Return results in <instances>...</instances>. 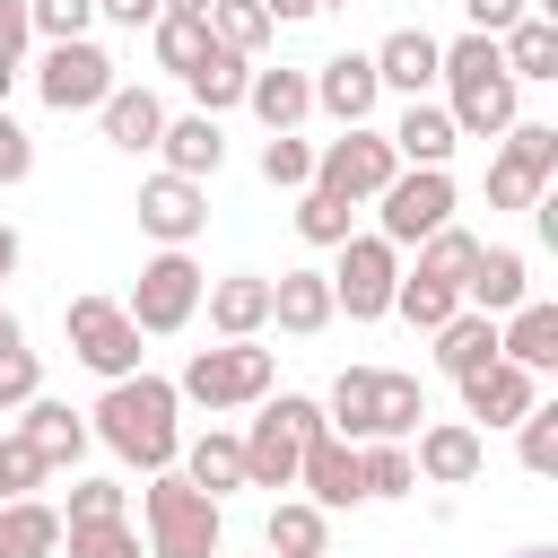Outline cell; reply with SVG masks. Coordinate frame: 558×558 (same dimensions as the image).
<instances>
[{
  "mask_svg": "<svg viewBox=\"0 0 558 558\" xmlns=\"http://www.w3.org/2000/svg\"><path fill=\"white\" fill-rule=\"evenodd\" d=\"M87 418H96L87 436H105V445H113L122 462H140V471H174V453H183V427H174L183 401H174V384L148 375V366L122 375V384H105V401H96Z\"/></svg>",
  "mask_w": 558,
  "mask_h": 558,
  "instance_id": "obj_1",
  "label": "cell"
},
{
  "mask_svg": "<svg viewBox=\"0 0 558 558\" xmlns=\"http://www.w3.org/2000/svg\"><path fill=\"white\" fill-rule=\"evenodd\" d=\"M436 78H445V113H453V140H506L523 113H514V78H506V61H497V44L488 35H462V44H445L436 52Z\"/></svg>",
  "mask_w": 558,
  "mask_h": 558,
  "instance_id": "obj_2",
  "label": "cell"
},
{
  "mask_svg": "<svg viewBox=\"0 0 558 558\" xmlns=\"http://www.w3.org/2000/svg\"><path fill=\"white\" fill-rule=\"evenodd\" d=\"M140 523H148V558H218V541H227V506L201 497L183 471H148Z\"/></svg>",
  "mask_w": 558,
  "mask_h": 558,
  "instance_id": "obj_3",
  "label": "cell"
},
{
  "mask_svg": "<svg viewBox=\"0 0 558 558\" xmlns=\"http://www.w3.org/2000/svg\"><path fill=\"white\" fill-rule=\"evenodd\" d=\"M279 384V357L262 340H218V349H192V366L174 375V401H201V410H262Z\"/></svg>",
  "mask_w": 558,
  "mask_h": 558,
  "instance_id": "obj_4",
  "label": "cell"
},
{
  "mask_svg": "<svg viewBox=\"0 0 558 558\" xmlns=\"http://www.w3.org/2000/svg\"><path fill=\"white\" fill-rule=\"evenodd\" d=\"M305 436H323V401L305 392H270L253 436H244V488H296V453Z\"/></svg>",
  "mask_w": 558,
  "mask_h": 558,
  "instance_id": "obj_5",
  "label": "cell"
},
{
  "mask_svg": "<svg viewBox=\"0 0 558 558\" xmlns=\"http://www.w3.org/2000/svg\"><path fill=\"white\" fill-rule=\"evenodd\" d=\"M201 288H209V279H201V262L157 244V253L140 262V279H131V296H122V314L140 323V340H166V331H183V323L201 314Z\"/></svg>",
  "mask_w": 558,
  "mask_h": 558,
  "instance_id": "obj_6",
  "label": "cell"
},
{
  "mask_svg": "<svg viewBox=\"0 0 558 558\" xmlns=\"http://www.w3.org/2000/svg\"><path fill=\"white\" fill-rule=\"evenodd\" d=\"M375 235L392 244V253H410V244H427L436 227H453V174L445 166H401L384 192H375Z\"/></svg>",
  "mask_w": 558,
  "mask_h": 558,
  "instance_id": "obj_7",
  "label": "cell"
},
{
  "mask_svg": "<svg viewBox=\"0 0 558 558\" xmlns=\"http://www.w3.org/2000/svg\"><path fill=\"white\" fill-rule=\"evenodd\" d=\"M323 279H331V314H349V323H384V314H392V288H401V253H392L384 235H349L340 262H331Z\"/></svg>",
  "mask_w": 558,
  "mask_h": 558,
  "instance_id": "obj_8",
  "label": "cell"
},
{
  "mask_svg": "<svg viewBox=\"0 0 558 558\" xmlns=\"http://www.w3.org/2000/svg\"><path fill=\"white\" fill-rule=\"evenodd\" d=\"M61 331H70V357H78L87 375H105V384L140 375V323H131L113 296H70Z\"/></svg>",
  "mask_w": 558,
  "mask_h": 558,
  "instance_id": "obj_9",
  "label": "cell"
},
{
  "mask_svg": "<svg viewBox=\"0 0 558 558\" xmlns=\"http://www.w3.org/2000/svg\"><path fill=\"white\" fill-rule=\"evenodd\" d=\"M122 78H113V52L105 44H44V61H35V96L52 105V113H96L105 96H113Z\"/></svg>",
  "mask_w": 558,
  "mask_h": 558,
  "instance_id": "obj_10",
  "label": "cell"
},
{
  "mask_svg": "<svg viewBox=\"0 0 558 558\" xmlns=\"http://www.w3.org/2000/svg\"><path fill=\"white\" fill-rule=\"evenodd\" d=\"M558 174V131L549 122H514L488 157V209H532Z\"/></svg>",
  "mask_w": 558,
  "mask_h": 558,
  "instance_id": "obj_11",
  "label": "cell"
},
{
  "mask_svg": "<svg viewBox=\"0 0 558 558\" xmlns=\"http://www.w3.org/2000/svg\"><path fill=\"white\" fill-rule=\"evenodd\" d=\"M392 174H401V157H392V140H384V131H366V122H357V131H340V140L314 157V192H331V201H349V209H357V201H375Z\"/></svg>",
  "mask_w": 558,
  "mask_h": 558,
  "instance_id": "obj_12",
  "label": "cell"
},
{
  "mask_svg": "<svg viewBox=\"0 0 558 558\" xmlns=\"http://www.w3.org/2000/svg\"><path fill=\"white\" fill-rule=\"evenodd\" d=\"M140 227H148L166 253H192V235L209 227V183H183V174H148V183H140Z\"/></svg>",
  "mask_w": 558,
  "mask_h": 558,
  "instance_id": "obj_13",
  "label": "cell"
},
{
  "mask_svg": "<svg viewBox=\"0 0 558 558\" xmlns=\"http://www.w3.org/2000/svg\"><path fill=\"white\" fill-rule=\"evenodd\" d=\"M523 296H532V262H523L514 244H480V253H471V270H462V314L506 323Z\"/></svg>",
  "mask_w": 558,
  "mask_h": 558,
  "instance_id": "obj_14",
  "label": "cell"
},
{
  "mask_svg": "<svg viewBox=\"0 0 558 558\" xmlns=\"http://www.w3.org/2000/svg\"><path fill=\"white\" fill-rule=\"evenodd\" d=\"M296 488H305V506H323V514H340V506H366V488H357V445L349 436H305V453H296Z\"/></svg>",
  "mask_w": 558,
  "mask_h": 558,
  "instance_id": "obj_15",
  "label": "cell"
},
{
  "mask_svg": "<svg viewBox=\"0 0 558 558\" xmlns=\"http://www.w3.org/2000/svg\"><path fill=\"white\" fill-rule=\"evenodd\" d=\"M532 401H541V375H523L506 357H488L480 375H462V427H514Z\"/></svg>",
  "mask_w": 558,
  "mask_h": 558,
  "instance_id": "obj_16",
  "label": "cell"
},
{
  "mask_svg": "<svg viewBox=\"0 0 558 558\" xmlns=\"http://www.w3.org/2000/svg\"><path fill=\"white\" fill-rule=\"evenodd\" d=\"M480 462H488L480 427H462V418H427V427H418L410 471H418L427 488H471V480H480Z\"/></svg>",
  "mask_w": 558,
  "mask_h": 558,
  "instance_id": "obj_17",
  "label": "cell"
},
{
  "mask_svg": "<svg viewBox=\"0 0 558 558\" xmlns=\"http://www.w3.org/2000/svg\"><path fill=\"white\" fill-rule=\"evenodd\" d=\"M305 78H314V113H331L340 131H357V122L375 113V96H384L366 52H331V61H323V70H305Z\"/></svg>",
  "mask_w": 558,
  "mask_h": 558,
  "instance_id": "obj_18",
  "label": "cell"
},
{
  "mask_svg": "<svg viewBox=\"0 0 558 558\" xmlns=\"http://www.w3.org/2000/svg\"><path fill=\"white\" fill-rule=\"evenodd\" d=\"M17 445H26L44 471H70V462L87 453V410H70V401L35 392V401H26V418H17Z\"/></svg>",
  "mask_w": 558,
  "mask_h": 558,
  "instance_id": "obj_19",
  "label": "cell"
},
{
  "mask_svg": "<svg viewBox=\"0 0 558 558\" xmlns=\"http://www.w3.org/2000/svg\"><path fill=\"white\" fill-rule=\"evenodd\" d=\"M436 52H445V44H436L427 26H392V35H384L366 61H375V87H401V96L418 105V96L436 87Z\"/></svg>",
  "mask_w": 558,
  "mask_h": 558,
  "instance_id": "obj_20",
  "label": "cell"
},
{
  "mask_svg": "<svg viewBox=\"0 0 558 558\" xmlns=\"http://www.w3.org/2000/svg\"><path fill=\"white\" fill-rule=\"evenodd\" d=\"M201 305H209V331H218V340H253V331L270 323V279H262V270H227V279L201 288Z\"/></svg>",
  "mask_w": 558,
  "mask_h": 558,
  "instance_id": "obj_21",
  "label": "cell"
},
{
  "mask_svg": "<svg viewBox=\"0 0 558 558\" xmlns=\"http://www.w3.org/2000/svg\"><path fill=\"white\" fill-rule=\"evenodd\" d=\"M157 157H166V174H183V183H209V174L227 166V131H218L209 113H166V140H157Z\"/></svg>",
  "mask_w": 558,
  "mask_h": 558,
  "instance_id": "obj_22",
  "label": "cell"
},
{
  "mask_svg": "<svg viewBox=\"0 0 558 558\" xmlns=\"http://www.w3.org/2000/svg\"><path fill=\"white\" fill-rule=\"evenodd\" d=\"M497 357H506V366H523V375H549V366H558V305L523 296V305L497 323Z\"/></svg>",
  "mask_w": 558,
  "mask_h": 558,
  "instance_id": "obj_23",
  "label": "cell"
},
{
  "mask_svg": "<svg viewBox=\"0 0 558 558\" xmlns=\"http://www.w3.org/2000/svg\"><path fill=\"white\" fill-rule=\"evenodd\" d=\"M96 122H105V140H113L122 157H140V148L166 140V96H157V87H113V96L96 105Z\"/></svg>",
  "mask_w": 558,
  "mask_h": 558,
  "instance_id": "obj_24",
  "label": "cell"
},
{
  "mask_svg": "<svg viewBox=\"0 0 558 558\" xmlns=\"http://www.w3.org/2000/svg\"><path fill=\"white\" fill-rule=\"evenodd\" d=\"M244 105H253L262 131H296V122L314 113V78L288 70V61H279V70H253V78H244Z\"/></svg>",
  "mask_w": 558,
  "mask_h": 558,
  "instance_id": "obj_25",
  "label": "cell"
},
{
  "mask_svg": "<svg viewBox=\"0 0 558 558\" xmlns=\"http://www.w3.org/2000/svg\"><path fill=\"white\" fill-rule=\"evenodd\" d=\"M174 462H183V480H192L201 497H218V506H227V497L244 488V436H227V427H209V436H192V445H183Z\"/></svg>",
  "mask_w": 558,
  "mask_h": 558,
  "instance_id": "obj_26",
  "label": "cell"
},
{
  "mask_svg": "<svg viewBox=\"0 0 558 558\" xmlns=\"http://www.w3.org/2000/svg\"><path fill=\"white\" fill-rule=\"evenodd\" d=\"M270 323L296 331V340H314V331L331 323V279H323V270H279V279H270Z\"/></svg>",
  "mask_w": 558,
  "mask_h": 558,
  "instance_id": "obj_27",
  "label": "cell"
},
{
  "mask_svg": "<svg viewBox=\"0 0 558 558\" xmlns=\"http://www.w3.org/2000/svg\"><path fill=\"white\" fill-rule=\"evenodd\" d=\"M384 140H392L401 166H445V157H453V113L418 96V105H401V122H392Z\"/></svg>",
  "mask_w": 558,
  "mask_h": 558,
  "instance_id": "obj_28",
  "label": "cell"
},
{
  "mask_svg": "<svg viewBox=\"0 0 558 558\" xmlns=\"http://www.w3.org/2000/svg\"><path fill=\"white\" fill-rule=\"evenodd\" d=\"M262 549H270V558H323V549H331V514L305 506V497H279L270 523H262Z\"/></svg>",
  "mask_w": 558,
  "mask_h": 558,
  "instance_id": "obj_29",
  "label": "cell"
},
{
  "mask_svg": "<svg viewBox=\"0 0 558 558\" xmlns=\"http://www.w3.org/2000/svg\"><path fill=\"white\" fill-rule=\"evenodd\" d=\"M244 78H253V61H244V52H227V44L209 35V52H201V70L183 78V87H192V113H209V122H218L227 105H244Z\"/></svg>",
  "mask_w": 558,
  "mask_h": 558,
  "instance_id": "obj_30",
  "label": "cell"
},
{
  "mask_svg": "<svg viewBox=\"0 0 558 558\" xmlns=\"http://www.w3.org/2000/svg\"><path fill=\"white\" fill-rule=\"evenodd\" d=\"M497 61H506L514 87H523V78H558V26H549V17H514V26L497 35Z\"/></svg>",
  "mask_w": 558,
  "mask_h": 558,
  "instance_id": "obj_31",
  "label": "cell"
},
{
  "mask_svg": "<svg viewBox=\"0 0 558 558\" xmlns=\"http://www.w3.org/2000/svg\"><path fill=\"white\" fill-rule=\"evenodd\" d=\"M52 549H61V506H44V497L0 506V558H52Z\"/></svg>",
  "mask_w": 558,
  "mask_h": 558,
  "instance_id": "obj_32",
  "label": "cell"
},
{
  "mask_svg": "<svg viewBox=\"0 0 558 558\" xmlns=\"http://www.w3.org/2000/svg\"><path fill=\"white\" fill-rule=\"evenodd\" d=\"M392 314H401V323H418V331H445V323L462 314V288H453V279H427V270H401Z\"/></svg>",
  "mask_w": 558,
  "mask_h": 558,
  "instance_id": "obj_33",
  "label": "cell"
},
{
  "mask_svg": "<svg viewBox=\"0 0 558 558\" xmlns=\"http://www.w3.org/2000/svg\"><path fill=\"white\" fill-rule=\"evenodd\" d=\"M488 357H497V323H488V314H453V323L436 331V366H445L453 384H462V375H480Z\"/></svg>",
  "mask_w": 558,
  "mask_h": 558,
  "instance_id": "obj_34",
  "label": "cell"
},
{
  "mask_svg": "<svg viewBox=\"0 0 558 558\" xmlns=\"http://www.w3.org/2000/svg\"><path fill=\"white\" fill-rule=\"evenodd\" d=\"M148 52H157V70L192 78L201 52H209V17H157V26H148Z\"/></svg>",
  "mask_w": 558,
  "mask_h": 558,
  "instance_id": "obj_35",
  "label": "cell"
},
{
  "mask_svg": "<svg viewBox=\"0 0 558 558\" xmlns=\"http://www.w3.org/2000/svg\"><path fill=\"white\" fill-rule=\"evenodd\" d=\"M357 488H366V497H410V488H418V471H410V445H392V436L357 445Z\"/></svg>",
  "mask_w": 558,
  "mask_h": 558,
  "instance_id": "obj_36",
  "label": "cell"
},
{
  "mask_svg": "<svg viewBox=\"0 0 558 558\" xmlns=\"http://www.w3.org/2000/svg\"><path fill=\"white\" fill-rule=\"evenodd\" d=\"M87 523H131V497H122V480H70L61 532H87Z\"/></svg>",
  "mask_w": 558,
  "mask_h": 558,
  "instance_id": "obj_37",
  "label": "cell"
},
{
  "mask_svg": "<svg viewBox=\"0 0 558 558\" xmlns=\"http://www.w3.org/2000/svg\"><path fill=\"white\" fill-rule=\"evenodd\" d=\"M209 35H218L227 52H244V61H253L279 26H270V9H262V0H218V9H209Z\"/></svg>",
  "mask_w": 558,
  "mask_h": 558,
  "instance_id": "obj_38",
  "label": "cell"
},
{
  "mask_svg": "<svg viewBox=\"0 0 558 558\" xmlns=\"http://www.w3.org/2000/svg\"><path fill=\"white\" fill-rule=\"evenodd\" d=\"M296 235H305V244H331V253H340V244H349V235H357V209H349V201H331V192H314V183H305V201H296Z\"/></svg>",
  "mask_w": 558,
  "mask_h": 558,
  "instance_id": "obj_39",
  "label": "cell"
},
{
  "mask_svg": "<svg viewBox=\"0 0 558 558\" xmlns=\"http://www.w3.org/2000/svg\"><path fill=\"white\" fill-rule=\"evenodd\" d=\"M262 183L305 192V183H314V148H305L296 131H270V140H262Z\"/></svg>",
  "mask_w": 558,
  "mask_h": 558,
  "instance_id": "obj_40",
  "label": "cell"
},
{
  "mask_svg": "<svg viewBox=\"0 0 558 558\" xmlns=\"http://www.w3.org/2000/svg\"><path fill=\"white\" fill-rule=\"evenodd\" d=\"M26 26H35L44 44H78V35L96 26V0H26Z\"/></svg>",
  "mask_w": 558,
  "mask_h": 558,
  "instance_id": "obj_41",
  "label": "cell"
},
{
  "mask_svg": "<svg viewBox=\"0 0 558 558\" xmlns=\"http://www.w3.org/2000/svg\"><path fill=\"white\" fill-rule=\"evenodd\" d=\"M471 253H480V235H462V227H436V235L418 244V270H427V279H453V288H462Z\"/></svg>",
  "mask_w": 558,
  "mask_h": 558,
  "instance_id": "obj_42",
  "label": "cell"
},
{
  "mask_svg": "<svg viewBox=\"0 0 558 558\" xmlns=\"http://www.w3.org/2000/svg\"><path fill=\"white\" fill-rule=\"evenodd\" d=\"M514 427H523V471H532V480H549V471H558V410H549V401H532Z\"/></svg>",
  "mask_w": 558,
  "mask_h": 558,
  "instance_id": "obj_43",
  "label": "cell"
},
{
  "mask_svg": "<svg viewBox=\"0 0 558 558\" xmlns=\"http://www.w3.org/2000/svg\"><path fill=\"white\" fill-rule=\"evenodd\" d=\"M61 549H70V558H148L131 523H87V532H61Z\"/></svg>",
  "mask_w": 558,
  "mask_h": 558,
  "instance_id": "obj_44",
  "label": "cell"
},
{
  "mask_svg": "<svg viewBox=\"0 0 558 558\" xmlns=\"http://www.w3.org/2000/svg\"><path fill=\"white\" fill-rule=\"evenodd\" d=\"M44 480H52V471H44V462H35V453H26L17 436H0V506H17V497H35Z\"/></svg>",
  "mask_w": 558,
  "mask_h": 558,
  "instance_id": "obj_45",
  "label": "cell"
},
{
  "mask_svg": "<svg viewBox=\"0 0 558 558\" xmlns=\"http://www.w3.org/2000/svg\"><path fill=\"white\" fill-rule=\"evenodd\" d=\"M44 392V366H35V349H0V410H26Z\"/></svg>",
  "mask_w": 558,
  "mask_h": 558,
  "instance_id": "obj_46",
  "label": "cell"
},
{
  "mask_svg": "<svg viewBox=\"0 0 558 558\" xmlns=\"http://www.w3.org/2000/svg\"><path fill=\"white\" fill-rule=\"evenodd\" d=\"M26 174H35V140H26V122L0 105V192H9V183H26Z\"/></svg>",
  "mask_w": 558,
  "mask_h": 558,
  "instance_id": "obj_47",
  "label": "cell"
},
{
  "mask_svg": "<svg viewBox=\"0 0 558 558\" xmlns=\"http://www.w3.org/2000/svg\"><path fill=\"white\" fill-rule=\"evenodd\" d=\"M462 17H471V35H488V44H497L514 17H532V0H462Z\"/></svg>",
  "mask_w": 558,
  "mask_h": 558,
  "instance_id": "obj_48",
  "label": "cell"
},
{
  "mask_svg": "<svg viewBox=\"0 0 558 558\" xmlns=\"http://www.w3.org/2000/svg\"><path fill=\"white\" fill-rule=\"evenodd\" d=\"M96 17H105V26H131V35H148L166 9H157V0H96Z\"/></svg>",
  "mask_w": 558,
  "mask_h": 558,
  "instance_id": "obj_49",
  "label": "cell"
},
{
  "mask_svg": "<svg viewBox=\"0 0 558 558\" xmlns=\"http://www.w3.org/2000/svg\"><path fill=\"white\" fill-rule=\"evenodd\" d=\"M26 44H35V26H26V0H0V52L17 61Z\"/></svg>",
  "mask_w": 558,
  "mask_h": 558,
  "instance_id": "obj_50",
  "label": "cell"
},
{
  "mask_svg": "<svg viewBox=\"0 0 558 558\" xmlns=\"http://www.w3.org/2000/svg\"><path fill=\"white\" fill-rule=\"evenodd\" d=\"M270 9V26H296V17H323V0H262Z\"/></svg>",
  "mask_w": 558,
  "mask_h": 558,
  "instance_id": "obj_51",
  "label": "cell"
},
{
  "mask_svg": "<svg viewBox=\"0 0 558 558\" xmlns=\"http://www.w3.org/2000/svg\"><path fill=\"white\" fill-rule=\"evenodd\" d=\"M17 253H26V244H17V227L0 218V279H17Z\"/></svg>",
  "mask_w": 558,
  "mask_h": 558,
  "instance_id": "obj_52",
  "label": "cell"
},
{
  "mask_svg": "<svg viewBox=\"0 0 558 558\" xmlns=\"http://www.w3.org/2000/svg\"><path fill=\"white\" fill-rule=\"evenodd\" d=\"M157 9H166V17H209L218 0H157Z\"/></svg>",
  "mask_w": 558,
  "mask_h": 558,
  "instance_id": "obj_53",
  "label": "cell"
},
{
  "mask_svg": "<svg viewBox=\"0 0 558 558\" xmlns=\"http://www.w3.org/2000/svg\"><path fill=\"white\" fill-rule=\"evenodd\" d=\"M0 349H26V323H17L9 305H0Z\"/></svg>",
  "mask_w": 558,
  "mask_h": 558,
  "instance_id": "obj_54",
  "label": "cell"
},
{
  "mask_svg": "<svg viewBox=\"0 0 558 558\" xmlns=\"http://www.w3.org/2000/svg\"><path fill=\"white\" fill-rule=\"evenodd\" d=\"M9 87H17V61H9V52H0V105H9Z\"/></svg>",
  "mask_w": 558,
  "mask_h": 558,
  "instance_id": "obj_55",
  "label": "cell"
},
{
  "mask_svg": "<svg viewBox=\"0 0 558 558\" xmlns=\"http://www.w3.org/2000/svg\"><path fill=\"white\" fill-rule=\"evenodd\" d=\"M514 558H549V549H514Z\"/></svg>",
  "mask_w": 558,
  "mask_h": 558,
  "instance_id": "obj_56",
  "label": "cell"
},
{
  "mask_svg": "<svg viewBox=\"0 0 558 558\" xmlns=\"http://www.w3.org/2000/svg\"><path fill=\"white\" fill-rule=\"evenodd\" d=\"M262 558H270V549H262Z\"/></svg>",
  "mask_w": 558,
  "mask_h": 558,
  "instance_id": "obj_57",
  "label": "cell"
}]
</instances>
